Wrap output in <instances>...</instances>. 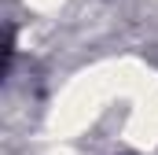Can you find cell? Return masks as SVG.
Returning <instances> with one entry per match:
<instances>
[{"instance_id":"2","label":"cell","mask_w":158,"mask_h":155,"mask_svg":"<svg viewBox=\"0 0 158 155\" xmlns=\"http://www.w3.org/2000/svg\"><path fill=\"white\" fill-rule=\"evenodd\" d=\"M110 126L118 144L140 155L158 152V70L147 63H132V74L110 111Z\"/></svg>"},{"instance_id":"3","label":"cell","mask_w":158,"mask_h":155,"mask_svg":"<svg viewBox=\"0 0 158 155\" xmlns=\"http://www.w3.org/2000/svg\"><path fill=\"white\" fill-rule=\"evenodd\" d=\"M30 11H37V15H52V11H59L66 0H22Z\"/></svg>"},{"instance_id":"1","label":"cell","mask_w":158,"mask_h":155,"mask_svg":"<svg viewBox=\"0 0 158 155\" xmlns=\"http://www.w3.org/2000/svg\"><path fill=\"white\" fill-rule=\"evenodd\" d=\"M132 63L136 59L121 55V59L88 63L85 70L70 74L48 107V133L55 140H77L85 133H92L96 126L110 122V111L132 74Z\"/></svg>"}]
</instances>
